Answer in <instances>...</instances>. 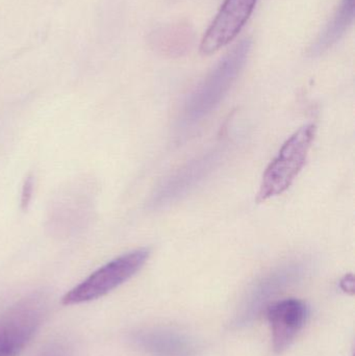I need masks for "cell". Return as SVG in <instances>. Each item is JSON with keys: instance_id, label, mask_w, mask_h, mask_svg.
<instances>
[{"instance_id": "1", "label": "cell", "mask_w": 355, "mask_h": 356, "mask_svg": "<svg viewBox=\"0 0 355 356\" xmlns=\"http://www.w3.org/2000/svg\"><path fill=\"white\" fill-rule=\"evenodd\" d=\"M250 49V40L238 43L196 88L185 104L183 112L187 124H195L220 104L243 69Z\"/></svg>"}, {"instance_id": "2", "label": "cell", "mask_w": 355, "mask_h": 356, "mask_svg": "<svg viewBox=\"0 0 355 356\" xmlns=\"http://www.w3.org/2000/svg\"><path fill=\"white\" fill-rule=\"evenodd\" d=\"M316 134L314 124H306L296 131L279 149L267 167L256 201L265 202L288 190L306 165Z\"/></svg>"}, {"instance_id": "3", "label": "cell", "mask_w": 355, "mask_h": 356, "mask_svg": "<svg viewBox=\"0 0 355 356\" xmlns=\"http://www.w3.org/2000/svg\"><path fill=\"white\" fill-rule=\"evenodd\" d=\"M149 255V249L140 248L108 261L69 291L63 297V305H81L106 296L135 275Z\"/></svg>"}, {"instance_id": "4", "label": "cell", "mask_w": 355, "mask_h": 356, "mask_svg": "<svg viewBox=\"0 0 355 356\" xmlns=\"http://www.w3.org/2000/svg\"><path fill=\"white\" fill-rule=\"evenodd\" d=\"M47 309L43 294L21 299L0 316V356H18L35 334Z\"/></svg>"}, {"instance_id": "5", "label": "cell", "mask_w": 355, "mask_h": 356, "mask_svg": "<svg viewBox=\"0 0 355 356\" xmlns=\"http://www.w3.org/2000/svg\"><path fill=\"white\" fill-rule=\"evenodd\" d=\"M258 0H225L200 44L204 54H214L237 38L251 16Z\"/></svg>"}, {"instance_id": "6", "label": "cell", "mask_w": 355, "mask_h": 356, "mask_svg": "<svg viewBox=\"0 0 355 356\" xmlns=\"http://www.w3.org/2000/svg\"><path fill=\"white\" fill-rule=\"evenodd\" d=\"M267 312L272 330L273 347L276 353H281L304 328L308 316V307L297 299H286L271 305Z\"/></svg>"}, {"instance_id": "7", "label": "cell", "mask_w": 355, "mask_h": 356, "mask_svg": "<svg viewBox=\"0 0 355 356\" xmlns=\"http://www.w3.org/2000/svg\"><path fill=\"white\" fill-rule=\"evenodd\" d=\"M216 163V154H208L192 162L169 178L154 195V204L163 207L181 198L210 172Z\"/></svg>"}, {"instance_id": "8", "label": "cell", "mask_w": 355, "mask_h": 356, "mask_svg": "<svg viewBox=\"0 0 355 356\" xmlns=\"http://www.w3.org/2000/svg\"><path fill=\"white\" fill-rule=\"evenodd\" d=\"M142 346L154 356H192L194 343L183 334L170 330H154L142 334Z\"/></svg>"}, {"instance_id": "9", "label": "cell", "mask_w": 355, "mask_h": 356, "mask_svg": "<svg viewBox=\"0 0 355 356\" xmlns=\"http://www.w3.org/2000/svg\"><path fill=\"white\" fill-rule=\"evenodd\" d=\"M354 1L355 0H341L333 18L311 47V54L313 56L327 51L343 37L354 22Z\"/></svg>"}, {"instance_id": "10", "label": "cell", "mask_w": 355, "mask_h": 356, "mask_svg": "<svg viewBox=\"0 0 355 356\" xmlns=\"http://www.w3.org/2000/svg\"><path fill=\"white\" fill-rule=\"evenodd\" d=\"M296 274H297L296 268L288 267L275 272L272 275L263 280V282H261L258 288L254 291L248 301V307H245V312L242 316L243 321H248L250 318H254L258 314V309H262L263 305H265V302L268 301L275 293L279 292V289L283 288L290 280H293Z\"/></svg>"}, {"instance_id": "11", "label": "cell", "mask_w": 355, "mask_h": 356, "mask_svg": "<svg viewBox=\"0 0 355 356\" xmlns=\"http://www.w3.org/2000/svg\"><path fill=\"white\" fill-rule=\"evenodd\" d=\"M33 190V177L31 175L25 178L23 184L22 192H21V207L23 209L28 207L31 202V195Z\"/></svg>"}, {"instance_id": "12", "label": "cell", "mask_w": 355, "mask_h": 356, "mask_svg": "<svg viewBox=\"0 0 355 356\" xmlns=\"http://www.w3.org/2000/svg\"><path fill=\"white\" fill-rule=\"evenodd\" d=\"M47 356H60V355H56V353H53V355H47Z\"/></svg>"}]
</instances>
